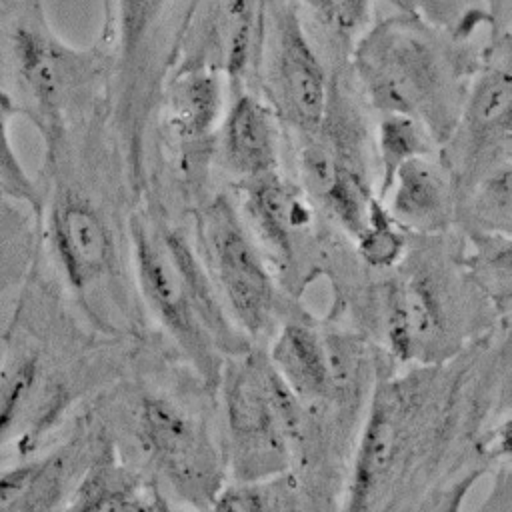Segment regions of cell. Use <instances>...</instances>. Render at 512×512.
Here are the masks:
<instances>
[{"mask_svg": "<svg viewBox=\"0 0 512 512\" xmlns=\"http://www.w3.org/2000/svg\"><path fill=\"white\" fill-rule=\"evenodd\" d=\"M42 146L30 272L88 332L118 334L132 324V306L118 220L122 160L108 110Z\"/></svg>", "mask_w": 512, "mask_h": 512, "instance_id": "cell-1", "label": "cell"}, {"mask_svg": "<svg viewBox=\"0 0 512 512\" xmlns=\"http://www.w3.org/2000/svg\"><path fill=\"white\" fill-rule=\"evenodd\" d=\"M94 336L28 268L0 334V470L74 424L96 378Z\"/></svg>", "mask_w": 512, "mask_h": 512, "instance_id": "cell-2", "label": "cell"}, {"mask_svg": "<svg viewBox=\"0 0 512 512\" xmlns=\"http://www.w3.org/2000/svg\"><path fill=\"white\" fill-rule=\"evenodd\" d=\"M486 46L476 48L398 8L356 38L346 70L368 110L416 120L440 148L454 130Z\"/></svg>", "mask_w": 512, "mask_h": 512, "instance_id": "cell-3", "label": "cell"}, {"mask_svg": "<svg viewBox=\"0 0 512 512\" xmlns=\"http://www.w3.org/2000/svg\"><path fill=\"white\" fill-rule=\"evenodd\" d=\"M112 54L104 36L66 42L44 0H0V90L42 144L108 108Z\"/></svg>", "mask_w": 512, "mask_h": 512, "instance_id": "cell-4", "label": "cell"}, {"mask_svg": "<svg viewBox=\"0 0 512 512\" xmlns=\"http://www.w3.org/2000/svg\"><path fill=\"white\" fill-rule=\"evenodd\" d=\"M132 286L198 376L218 386L224 360L252 342L230 320L196 244L150 206L126 218Z\"/></svg>", "mask_w": 512, "mask_h": 512, "instance_id": "cell-5", "label": "cell"}, {"mask_svg": "<svg viewBox=\"0 0 512 512\" xmlns=\"http://www.w3.org/2000/svg\"><path fill=\"white\" fill-rule=\"evenodd\" d=\"M346 62L330 70L320 124L296 142V184L316 212L350 238L366 226L376 196L374 140Z\"/></svg>", "mask_w": 512, "mask_h": 512, "instance_id": "cell-6", "label": "cell"}, {"mask_svg": "<svg viewBox=\"0 0 512 512\" xmlns=\"http://www.w3.org/2000/svg\"><path fill=\"white\" fill-rule=\"evenodd\" d=\"M226 430L228 480L288 474L300 436L302 404L252 346L224 360L218 386Z\"/></svg>", "mask_w": 512, "mask_h": 512, "instance_id": "cell-7", "label": "cell"}, {"mask_svg": "<svg viewBox=\"0 0 512 512\" xmlns=\"http://www.w3.org/2000/svg\"><path fill=\"white\" fill-rule=\"evenodd\" d=\"M434 374V366H414L376 384L352 454L342 512H384L392 504L422 440Z\"/></svg>", "mask_w": 512, "mask_h": 512, "instance_id": "cell-8", "label": "cell"}, {"mask_svg": "<svg viewBox=\"0 0 512 512\" xmlns=\"http://www.w3.org/2000/svg\"><path fill=\"white\" fill-rule=\"evenodd\" d=\"M292 140L312 132L326 110L330 70L294 0H264L250 86Z\"/></svg>", "mask_w": 512, "mask_h": 512, "instance_id": "cell-9", "label": "cell"}, {"mask_svg": "<svg viewBox=\"0 0 512 512\" xmlns=\"http://www.w3.org/2000/svg\"><path fill=\"white\" fill-rule=\"evenodd\" d=\"M194 238L234 326L250 342L268 334L278 310L274 274L246 228L232 192H216L196 206Z\"/></svg>", "mask_w": 512, "mask_h": 512, "instance_id": "cell-10", "label": "cell"}, {"mask_svg": "<svg viewBox=\"0 0 512 512\" xmlns=\"http://www.w3.org/2000/svg\"><path fill=\"white\" fill-rule=\"evenodd\" d=\"M456 206L490 172L512 160V72L510 32L490 36L480 70L464 98L448 140L436 152Z\"/></svg>", "mask_w": 512, "mask_h": 512, "instance_id": "cell-11", "label": "cell"}, {"mask_svg": "<svg viewBox=\"0 0 512 512\" xmlns=\"http://www.w3.org/2000/svg\"><path fill=\"white\" fill-rule=\"evenodd\" d=\"M134 440L178 502L206 508L228 482L224 448L208 426L172 398L146 394L132 416Z\"/></svg>", "mask_w": 512, "mask_h": 512, "instance_id": "cell-12", "label": "cell"}, {"mask_svg": "<svg viewBox=\"0 0 512 512\" xmlns=\"http://www.w3.org/2000/svg\"><path fill=\"white\" fill-rule=\"evenodd\" d=\"M264 0H188L174 28L166 66H208L230 94L250 86Z\"/></svg>", "mask_w": 512, "mask_h": 512, "instance_id": "cell-13", "label": "cell"}, {"mask_svg": "<svg viewBox=\"0 0 512 512\" xmlns=\"http://www.w3.org/2000/svg\"><path fill=\"white\" fill-rule=\"evenodd\" d=\"M438 266L418 256L386 282L380 296L390 352L406 364L432 366L448 348L450 304Z\"/></svg>", "mask_w": 512, "mask_h": 512, "instance_id": "cell-14", "label": "cell"}, {"mask_svg": "<svg viewBox=\"0 0 512 512\" xmlns=\"http://www.w3.org/2000/svg\"><path fill=\"white\" fill-rule=\"evenodd\" d=\"M226 78L196 64L166 66L160 82V124L178 148V166L194 184L212 162L214 134L228 104Z\"/></svg>", "mask_w": 512, "mask_h": 512, "instance_id": "cell-15", "label": "cell"}, {"mask_svg": "<svg viewBox=\"0 0 512 512\" xmlns=\"http://www.w3.org/2000/svg\"><path fill=\"white\" fill-rule=\"evenodd\" d=\"M102 430L80 414L38 454L0 470V512H64L70 492L96 452Z\"/></svg>", "mask_w": 512, "mask_h": 512, "instance_id": "cell-16", "label": "cell"}, {"mask_svg": "<svg viewBox=\"0 0 512 512\" xmlns=\"http://www.w3.org/2000/svg\"><path fill=\"white\" fill-rule=\"evenodd\" d=\"M240 216L270 268L292 270L312 238L314 206L282 170L232 184Z\"/></svg>", "mask_w": 512, "mask_h": 512, "instance_id": "cell-17", "label": "cell"}, {"mask_svg": "<svg viewBox=\"0 0 512 512\" xmlns=\"http://www.w3.org/2000/svg\"><path fill=\"white\" fill-rule=\"evenodd\" d=\"M280 152L282 128L268 104L252 88L232 92L214 134L212 162L236 184L280 170Z\"/></svg>", "mask_w": 512, "mask_h": 512, "instance_id": "cell-18", "label": "cell"}, {"mask_svg": "<svg viewBox=\"0 0 512 512\" xmlns=\"http://www.w3.org/2000/svg\"><path fill=\"white\" fill-rule=\"evenodd\" d=\"M382 204L402 230L420 236H436L456 218L454 190L436 154L400 166Z\"/></svg>", "mask_w": 512, "mask_h": 512, "instance_id": "cell-19", "label": "cell"}, {"mask_svg": "<svg viewBox=\"0 0 512 512\" xmlns=\"http://www.w3.org/2000/svg\"><path fill=\"white\" fill-rule=\"evenodd\" d=\"M266 358L300 404H316L338 392L332 346L308 322L286 320L280 324Z\"/></svg>", "mask_w": 512, "mask_h": 512, "instance_id": "cell-20", "label": "cell"}, {"mask_svg": "<svg viewBox=\"0 0 512 512\" xmlns=\"http://www.w3.org/2000/svg\"><path fill=\"white\" fill-rule=\"evenodd\" d=\"M152 486L104 436L78 476L64 512H148Z\"/></svg>", "mask_w": 512, "mask_h": 512, "instance_id": "cell-21", "label": "cell"}, {"mask_svg": "<svg viewBox=\"0 0 512 512\" xmlns=\"http://www.w3.org/2000/svg\"><path fill=\"white\" fill-rule=\"evenodd\" d=\"M374 140V160H376V196L382 202L394 174L400 166L414 158L432 156L438 152L430 134L412 118L398 114L378 116Z\"/></svg>", "mask_w": 512, "mask_h": 512, "instance_id": "cell-22", "label": "cell"}, {"mask_svg": "<svg viewBox=\"0 0 512 512\" xmlns=\"http://www.w3.org/2000/svg\"><path fill=\"white\" fill-rule=\"evenodd\" d=\"M512 164L484 176L456 206L472 236H510L512 222Z\"/></svg>", "mask_w": 512, "mask_h": 512, "instance_id": "cell-23", "label": "cell"}, {"mask_svg": "<svg viewBox=\"0 0 512 512\" xmlns=\"http://www.w3.org/2000/svg\"><path fill=\"white\" fill-rule=\"evenodd\" d=\"M304 20L322 30L324 40L336 52L338 60L346 56L356 38L374 22L378 0H294ZM396 4V0H388Z\"/></svg>", "mask_w": 512, "mask_h": 512, "instance_id": "cell-24", "label": "cell"}, {"mask_svg": "<svg viewBox=\"0 0 512 512\" xmlns=\"http://www.w3.org/2000/svg\"><path fill=\"white\" fill-rule=\"evenodd\" d=\"M34 252L32 212L0 194V304L24 282Z\"/></svg>", "mask_w": 512, "mask_h": 512, "instance_id": "cell-25", "label": "cell"}, {"mask_svg": "<svg viewBox=\"0 0 512 512\" xmlns=\"http://www.w3.org/2000/svg\"><path fill=\"white\" fill-rule=\"evenodd\" d=\"M292 478L228 480L210 502V512H294Z\"/></svg>", "mask_w": 512, "mask_h": 512, "instance_id": "cell-26", "label": "cell"}, {"mask_svg": "<svg viewBox=\"0 0 512 512\" xmlns=\"http://www.w3.org/2000/svg\"><path fill=\"white\" fill-rule=\"evenodd\" d=\"M396 6L464 40H470L482 26L504 28L488 8V0H396Z\"/></svg>", "mask_w": 512, "mask_h": 512, "instance_id": "cell-27", "label": "cell"}, {"mask_svg": "<svg viewBox=\"0 0 512 512\" xmlns=\"http://www.w3.org/2000/svg\"><path fill=\"white\" fill-rule=\"evenodd\" d=\"M356 248L360 258L372 268H392L404 260V230L394 222L380 200L372 204L366 226L356 238Z\"/></svg>", "mask_w": 512, "mask_h": 512, "instance_id": "cell-28", "label": "cell"}, {"mask_svg": "<svg viewBox=\"0 0 512 512\" xmlns=\"http://www.w3.org/2000/svg\"><path fill=\"white\" fill-rule=\"evenodd\" d=\"M16 110L8 96L0 90V194L24 204L30 212L38 206L34 176H30L12 144V120Z\"/></svg>", "mask_w": 512, "mask_h": 512, "instance_id": "cell-29", "label": "cell"}, {"mask_svg": "<svg viewBox=\"0 0 512 512\" xmlns=\"http://www.w3.org/2000/svg\"><path fill=\"white\" fill-rule=\"evenodd\" d=\"M482 474V470H472L466 476H462L460 480H456L448 492V498L444 500V506L440 512H462V506L466 502V496L470 492V488L474 486V482L478 480V476Z\"/></svg>", "mask_w": 512, "mask_h": 512, "instance_id": "cell-30", "label": "cell"}, {"mask_svg": "<svg viewBox=\"0 0 512 512\" xmlns=\"http://www.w3.org/2000/svg\"><path fill=\"white\" fill-rule=\"evenodd\" d=\"M148 512H210V510L186 506V504L174 500L172 496H168L166 492H162L158 486H152V498H150Z\"/></svg>", "mask_w": 512, "mask_h": 512, "instance_id": "cell-31", "label": "cell"}, {"mask_svg": "<svg viewBox=\"0 0 512 512\" xmlns=\"http://www.w3.org/2000/svg\"><path fill=\"white\" fill-rule=\"evenodd\" d=\"M102 6H104V14H106L110 8V0H102Z\"/></svg>", "mask_w": 512, "mask_h": 512, "instance_id": "cell-32", "label": "cell"}]
</instances>
